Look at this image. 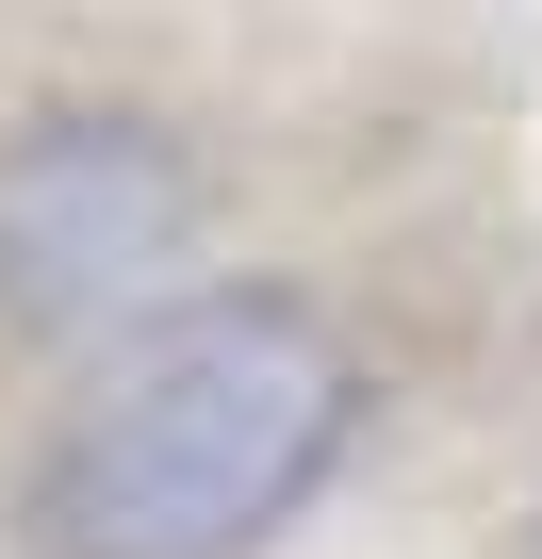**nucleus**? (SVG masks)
<instances>
[{
	"label": "nucleus",
	"mask_w": 542,
	"mask_h": 559,
	"mask_svg": "<svg viewBox=\"0 0 542 559\" xmlns=\"http://www.w3.org/2000/svg\"><path fill=\"white\" fill-rule=\"evenodd\" d=\"M346 444L362 346L280 280H214L99 346V379L34 444L17 526L34 559H246L346 477Z\"/></svg>",
	"instance_id": "1"
},
{
	"label": "nucleus",
	"mask_w": 542,
	"mask_h": 559,
	"mask_svg": "<svg viewBox=\"0 0 542 559\" xmlns=\"http://www.w3.org/2000/svg\"><path fill=\"white\" fill-rule=\"evenodd\" d=\"M197 247V165L181 132L83 99V116H34L0 148V330L17 346H67V330H148L165 280Z\"/></svg>",
	"instance_id": "2"
}]
</instances>
